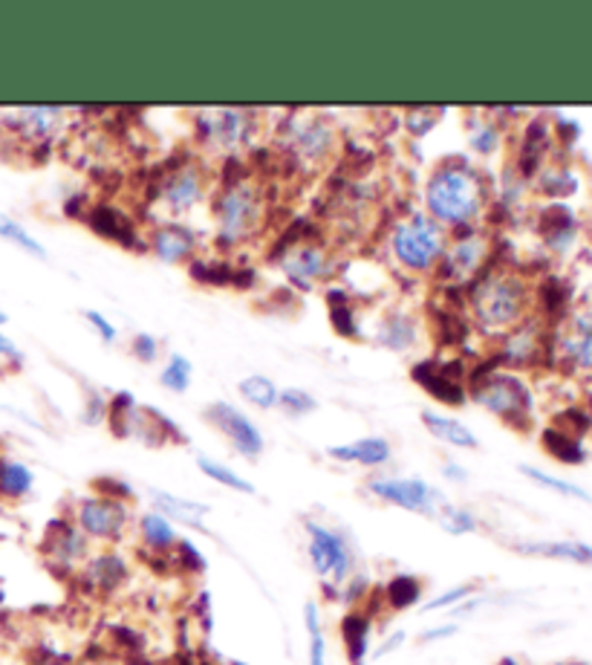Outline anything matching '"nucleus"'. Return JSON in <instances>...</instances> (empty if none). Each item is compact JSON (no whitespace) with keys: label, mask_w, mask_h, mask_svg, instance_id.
<instances>
[{"label":"nucleus","mask_w":592,"mask_h":665,"mask_svg":"<svg viewBox=\"0 0 592 665\" xmlns=\"http://www.w3.org/2000/svg\"><path fill=\"white\" fill-rule=\"evenodd\" d=\"M489 209V182L477 165L445 159L425 182V214L445 229H471Z\"/></svg>","instance_id":"obj_1"},{"label":"nucleus","mask_w":592,"mask_h":665,"mask_svg":"<svg viewBox=\"0 0 592 665\" xmlns=\"http://www.w3.org/2000/svg\"><path fill=\"white\" fill-rule=\"evenodd\" d=\"M468 313L485 336H506L529 313V287L506 266H485L468 287Z\"/></svg>","instance_id":"obj_2"},{"label":"nucleus","mask_w":592,"mask_h":665,"mask_svg":"<svg viewBox=\"0 0 592 665\" xmlns=\"http://www.w3.org/2000/svg\"><path fill=\"white\" fill-rule=\"evenodd\" d=\"M266 188L246 171L228 177L214 195V226L223 250H237L258 235L266 223Z\"/></svg>","instance_id":"obj_3"},{"label":"nucleus","mask_w":592,"mask_h":665,"mask_svg":"<svg viewBox=\"0 0 592 665\" xmlns=\"http://www.w3.org/2000/svg\"><path fill=\"white\" fill-rule=\"evenodd\" d=\"M451 235L448 229L439 226L437 220L425 212H413L393 223L388 235L390 258L396 261L405 273L428 275L439 266Z\"/></svg>","instance_id":"obj_4"},{"label":"nucleus","mask_w":592,"mask_h":665,"mask_svg":"<svg viewBox=\"0 0 592 665\" xmlns=\"http://www.w3.org/2000/svg\"><path fill=\"white\" fill-rule=\"evenodd\" d=\"M306 530V556L312 570L324 581V594L338 599L342 587L356 576V556L347 535L321 521H304Z\"/></svg>","instance_id":"obj_5"},{"label":"nucleus","mask_w":592,"mask_h":665,"mask_svg":"<svg viewBox=\"0 0 592 665\" xmlns=\"http://www.w3.org/2000/svg\"><path fill=\"white\" fill-rule=\"evenodd\" d=\"M466 388L468 397L474 399L477 406H483L489 414L500 417L512 429H529L532 394L521 376L506 370H483L471 376Z\"/></svg>","instance_id":"obj_6"},{"label":"nucleus","mask_w":592,"mask_h":665,"mask_svg":"<svg viewBox=\"0 0 592 665\" xmlns=\"http://www.w3.org/2000/svg\"><path fill=\"white\" fill-rule=\"evenodd\" d=\"M281 148L295 168L319 171L338 148V131L321 113H292L281 128Z\"/></svg>","instance_id":"obj_7"},{"label":"nucleus","mask_w":592,"mask_h":665,"mask_svg":"<svg viewBox=\"0 0 592 665\" xmlns=\"http://www.w3.org/2000/svg\"><path fill=\"white\" fill-rule=\"evenodd\" d=\"M211 191V174L205 171V165L200 163H180L171 165L163 177L154 182L150 195H154V206H159V212L168 220H177L188 214L191 209L203 203Z\"/></svg>","instance_id":"obj_8"},{"label":"nucleus","mask_w":592,"mask_h":665,"mask_svg":"<svg viewBox=\"0 0 592 665\" xmlns=\"http://www.w3.org/2000/svg\"><path fill=\"white\" fill-rule=\"evenodd\" d=\"M491 258V241L489 235L477 232V229H462L460 235H454L445 246V255L439 266L434 269L439 284H445L448 290H460V287H471L474 278L489 266Z\"/></svg>","instance_id":"obj_9"},{"label":"nucleus","mask_w":592,"mask_h":665,"mask_svg":"<svg viewBox=\"0 0 592 665\" xmlns=\"http://www.w3.org/2000/svg\"><path fill=\"white\" fill-rule=\"evenodd\" d=\"M72 524L87 541L119 544L131 530V503L113 495H90L72 509Z\"/></svg>","instance_id":"obj_10"},{"label":"nucleus","mask_w":592,"mask_h":665,"mask_svg":"<svg viewBox=\"0 0 592 665\" xmlns=\"http://www.w3.org/2000/svg\"><path fill=\"white\" fill-rule=\"evenodd\" d=\"M367 492L390 507L431 518L448 503L437 486H431L425 478H402V475H376L367 480Z\"/></svg>","instance_id":"obj_11"},{"label":"nucleus","mask_w":592,"mask_h":665,"mask_svg":"<svg viewBox=\"0 0 592 665\" xmlns=\"http://www.w3.org/2000/svg\"><path fill=\"white\" fill-rule=\"evenodd\" d=\"M252 125H255V113L252 110H203L197 117V136H200V145H205L209 151L234 154L243 145H249Z\"/></svg>","instance_id":"obj_12"},{"label":"nucleus","mask_w":592,"mask_h":665,"mask_svg":"<svg viewBox=\"0 0 592 665\" xmlns=\"http://www.w3.org/2000/svg\"><path fill=\"white\" fill-rule=\"evenodd\" d=\"M278 266L295 287L312 290L315 284L327 281L329 275L335 273V258L324 243L298 237V241H289L283 246L281 255H278Z\"/></svg>","instance_id":"obj_13"},{"label":"nucleus","mask_w":592,"mask_h":665,"mask_svg":"<svg viewBox=\"0 0 592 665\" xmlns=\"http://www.w3.org/2000/svg\"><path fill=\"white\" fill-rule=\"evenodd\" d=\"M205 420L232 443V448L246 461H258L266 448V440L260 429L252 423L249 417L243 414L241 408H234L232 402H211L205 408Z\"/></svg>","instance_id":"obj_14"},{"label":"nucleus","mask_w":592,"mask_h":665,"mask_svg":"<svg viewBox=\"0 0 592 665\" xmlns=\"http://www.w3.org/2000/svg\"><path fill=\"white\" fill-rule=\"evenodd\" d=\"M413 383L425 388L434 399H439L443 406L460 408L466 406L468 388H466V365L460 359L434 362L425 359L420 365H413L411 370Z\"/></svg>","instance_id":"obj_15"},{"label":"nucleus","mask_w":592,"mask_h":665,"mask_svg":"<svg viewBox=\"0 0 592 665\" xmlns=\"http://www.w3.org/2000/svg\"><path fill=\"white\" fill-rule=\"evenodd\" d=\"M47 562L64 573L81 570L90 558V541L81 535L76 524L67 521H55L47 532V544H44Z\"/></svg>","instance_id":"obj_16"},{"label":"nucleus","mask_w":592,"mask_h":665,"mask_svg":"<svg viewBox=\"0 0 592 665\" xmlns=\"http://www.w3.org/2000/svg\"><path fill=\"white\" fill-rule=\"evenodd\" d=\"M148 250L163 264H182V261H194L200 250V237L182 223H163V226L150 229Z\"/></svg>","instance_id":"obj_17"},{"label":"nucleus","mask_w":592,"mask_h":665,"mask_svg":"<svg viewBox=\"0 0 592 665\" xmlns=\"http://www.w3.org/2000/svg\"><path fill=\"white\" fill-rule=\"evenodd\" d=\"M64 119H67V110L62 108H21L12 113L9 125L15 128L26 142L41 145V142H53L58 136Z\"/></svg>","instance_id":"obj_18"},{"label":"nucleus","mask_w":592,"mask_h":665,"mask_svg":"<svg viewBox=\"0 0 592 665\" xmlns=\"http://www.w3.org/2000/svg\"><path fill=\"white\" fill-rule=\"evenodd\" d=\"M85 220L90 223V229H93L96 235L108 237V241L119 243V246H125V250H133V246L142 250L139 229H136V223H133L122 209H116V206H96V209H90V212L85 214Z\"/></svg>","instance_id":"obj_19"},{"label":"nucleus","mask_w":592,"mask_h":665,"mask_svg":"<svg viewBox=\"0 0 592 665\" xmlns=\"http://www.w3.org/2000/svg\"><path fill=\"white\" fill-rule=\"evenodd\" d=\"M127 576H131V567L119 553L113 550H104V553H96V556L87 558V564L81 567V579L93 590H102V594H113L119 587L125 585Z\"/></svg>","instance_id":"obj_20"},{"label":"nucleus","mask_w":592,"mask_h":665,"mask_svg":"<svg viewBox=\"0 0 592 665\" xmlns=\"http://www.w3.org/2000/svg\"><path fill=\"white\" fill-rule=\"evenodd\" d=\"M136 535H139V544L154 556H171L174 550L180 547V532L174 527L171 518H165L163 512H142L139 521H136Z\"/></svg>","instance_id":"obj_21"},{"label":"nucleus","mask_w":592,"mask_h":665,"mask_svg":"<svg viewBox=\"0 0 592 665\" xmlns=\"http://www.w3.org/2000/svg\"><path fill=\"white\" fill-rule=\"evenodd\" d=\"M327 457L338 463H353V466H367V469H376V466H384V463L393 457V448L384 437H359L353 443H342V446H329Z\"/></svg>","instance_id":"obj_22"},{"label":"nucleus","mask_w":592,"mask_h":665,"mask_svg":"<svg viewBox=\"0 0 592 665\" xmlns=\"http://www.w3.org/2000/svg\"><path fill=\"white\" fill-rule=\"evenodd\" d=\"M540 351H544V342H540V330L535 324H517L512 333L503 336L500 342V353L498 359L506 362V365H532V362L538 359Z\"/></svg>","instance_id":"obj_23"},{"label":"nucleus","mask_w":592,"mask_h":665,"mask_svg":"<svg viewBox=\"0 0 592 665\" xmlns=\"http://www.w3.org/2000/svg\"><path fill=\"white\" fill-rule=\"evenodd\" d=\"M416 336H420V321L407 310H390L382 324L376 328V345L396 353L411 351L416 345Z\"/></svg>","instance_id":"obj_24"},{"label":"nucleus","mask_w":592,"mask_h":665,"mask_svg":"<svg viewBox=\"0 0 592 665\" xmlns=\"http://www.w3.org/2000/svg\"><path fill=\"white\" fill-rule=\"evenodd\" d=\"M420 417H422V425H425L434 437L443 440V443H448V446L466 448V452H471V448L480 446V440H477L474 431L468 429L462 420H457V417L439 414V411H431V408H425Z\"/></svg>","instance_id":"obj_25"},{"label":"nucleus","mask_w":592,"mask_h":665,"mask_svg":"<svg viewBox=\"0 0 592 665\" xmlns=\"http://www.w3.org/2000/svg\"><path fill=\"white\" fill-rule=\"evenodd\" d=\"M517 553L523 556L538 558H555V562H572V564H592V547L584 541H526L517 544Z\"/></svg>","instance_id":"obj_26"},{"label":"nucleus","mask_w":592,"mask_h":665,"mask_svg":"<svg viewBox=\"0 0 592 665\" xmlns=\"http://www.w3.org/2000/svg\"><path fill=\"white\" fill-rule=\"evenodd\" d=\"M150 501H154L156 512H163L171 521H180L186 527H203V518L209 516V507L191 498H180V495L165 492V489H150Z\"/></svg>","instance_id":"obj_27"},{"label":"nucleus","mask_w":592,"mask_h":665,"mask_svg":"<svg viewBox=\"0 0 592 665\" xmlns=\"http://www.w3.org/2000/svg\"><path fill=\"white\" fill-rule=\"evenodd\" d=\"M561 353L576 368H592V313L578 315L567 336L561 339Z\"/></svg>","instance_id":"obj_28"},{"label":"nucleus","mask_w":592,"mask_h":665,"mask_svg":"<svg viewBox=\"0 0 592 665\" xmlns=\"http://www.w3.org/2000/svg\"><path fill=\"white\" fill-rule=\"evenodd\" d=\"M342 642L350 665H365L370 651V619L359 611H350L342 619Z\"/></svg>","instance_id":"obj_29"},{"label":"nucleus","mask_w":592,"mask_h":665,"mask_svg":"<svg viewBox=\"0 0 592 665\" xmlns=\"http://www.w3.org/2000/svg\"><path fill=\"white\" fill-rule=\"evenodd\" d=\"M32 486H35V472L26 463L12 461V457L0 461V498L24 501L26 495L32 492Z\"/></svg>","instance_id":"obj_30"},{"label":"nucleus","mask_w":592,"mask_h":665,"mask_svg":"<svg viewBox=\"0 0 592 665\" xmlns=\"http://www.w3.org/2000/svg\"><path fill=\"white\" fill-rule=\"evenodd\" d=\"M329 304V321H333L335 333H342L347 339H359V310L353 304V298L344 290H329L327 292Z\"/></svg>","instance_id":"obj_31"},{"label":"nucleus","mask_w":592,"mask_h":665,"mask_svg":"<svg viewBox=\"0 0 592 665\" xmlns=\"http://www.w3.org/2000/svg\"><path fill=\"white\" fill-rule=\"evenodd\" d=\"M241 397L249 402V406L260 408V411H269V408H278V397H281V388L264 374H252L246 379H241L237 385Z\"/></svg>","instance_id":"obj_32"},{"label":"nucleus","mask_w":592,"mask_h":665,"mask_svg":"<svg viewBox=\"0 0 592 665\" xmlns=\"http://www.w3.org/2000/svg\"><path fill=\"white\" fill-rule=\"evenodd\" d=\"M540 232H544L549 246L563 250V246L576 237V223H572L569 209H563V206H558V209H546L544 218H540Z\"/></svg>","instance_id":"obj_33"},{"label":"nucleus","mask_w":592,"mask_h":665,"mask_svg":"<svg viewBox=\"0 0 592 665\" xmlns=\"http://www.w3.org/2000/svg\"><path fill=\"white\" fill-rule=\"evenodd\" d=\"M197 466H200V472H203L205 478L214 480V484L220 486H226V489H232V492L255 495V484L243 478L241 472H234L232 466H226V463L211 461V457H197Z\"/></svg>","instance_id":"obj_34"},{"label":"nucleus","mask_w":592,"mask_h":665,"mask_svg":"<svg viewBox=\"0 0 592 665\" xmlns=\"http://www.w3.org/2000/svg\"><path fill=\"white\" fill-rule=\"evenodd\" d=\"M384 596H388V605L393 611H405L411 605H416L422 599V581L416 576H393L384 587Z\"/></svg>","instance_id":"obj_35"},{"label":"nucleus","mask_w":592,"mask_h":665,"mask_svg":"<svg viewBox=\"0 0 592 665\" xmlns=\"http://www.w3.org/2000/svg\"><path fill=\"white\" fill-rule=\"evenodd\" d=\"M191 376H194V368H191V362L182 353H171L168 362H165L163 374H159V385H163L165 391L171 394H186L191 388Z\"/></svg>","instance_id":"obj_36"},{"label":"nucleus","mask_w":592,"mask_h":665,"mask_svg":"<svg viewBox=\"0 0 592 665\" xmlns=\"http://www.w3.org/2000/svg\"><path fill=\"white\" fill-rule=\"evenodd\" d=\"M434 518H437V524L443 527L448 535H471V532L480 530V518H477L471 509L454 507V503H445Z\"/></svg>","instance_id":"obj_37"},{"label":"nucleus","mask_w":592,"mask_h":665,"mask_svg":"<svg viewBox=\"0 0 592 665\" xmlns=\"http://www.w3.org/2000/svg\"><path fill=\"white\" fill-rule=\"evenodd\" d=\"M304 628L310 636V665H327V640H324V628H321L319 605H304Z\"/></svg>","instance_id":"obj_38"},{"label":"nucleus","mask_w":592,"mask_h":665,"mask_svg":"<svg viewBox=\"0 0 592 665\" xmlns=\"http://www.w3.org/2000/svg\"><path fill=\"white\" fill-rule=\"evenodd\" d=\"M0 237H3L7 243H12V246H18V250L30 252V255H35V258H47L44 243L35 241V235H30L18 220H12L3 212H0Z\"/></svg>","instance_id":"obj_39"},{"label":"nucleus","mask_w":592,"mask_h":665,"mask_svg":"<svg viewBox=\"0 0 592 665\" xmlns=\"http://www.w3.org/2000/svg\"><path fill=\"white\" fill-rule=\"evenodd\" d=\"M544 448L563 463L584 461V448L578 446V440L572 437V434H567V431L561 429L544 431Z\"/></svg>","instance_id":"obj_40"},{"label":"nucleus","mask_w":592,"mask_h":665,"mask_svg":"<svg viewBox=\"0 0 592 665\" xmlns=\"http://www.w3.org/2000/svg\"><path fill=\"white\" fill-rule=\"evenodd\" d=\"M191 275H194L200 284H214V287H223V284L237 281V273H234L226 261L194 258L191 261Z\"/></svg>","instance_id":"obj_41"},{"label":"nucleus","mask_w":592,"mask_h":665,"mask_svg":"<svg viewBox=\"0 0 592 665\" xmlns=\"http://www.w3.org/2000/svg\"><path fill=\"white\" fill-rule=\"evenodd\" d=\"M521 472L529 480H535V484L546 486V489H552V492L563 495V498H576V501H592L590 492H584L581 486L569 484V480H563V478H555V475H549V472L532 469V466H521Z\"/></svg>","instance_id":"obj_42"},{"label":"nucleus","mask_w":592,"mask_h":665,"mask_svg":"<svg viewBox=\"0 0 592 665\" xmlns=\"http://www.w3.org/2000/svg\"><path fill=\"white\" fill-rule=\"evenodd\" d=\"M477 594V585H457L443 590L439 596H434L428 605H422V613H434V611H454L457 605H462L466 599Z\"/></svg>","instance_id":"obj_43"},{"label":"nucleus","mask_w":592,"mask_h":665,"mask_svg":"<svg viewBox=\"0 0 592 665\" xmlns=\"http://www.w3.org/2000/svg\"><path fill=\"white\" fill-rule=\"evenodd\" d=\"M278 408H283L289 417H306L319 408V399L312 397L310 391H304V388H287L278 397Z\"/></svg>","instance_id":"obj_44"},{"label":"nucleus","mask_w":592,"mask_h":665,"mask_svg":"<svg viewBox=\"0 0 592 665\" xmlns=\"http://www.w3.org/2000/svg\"><path fill=\"white\" fill-rule=\"evenodd\" d=\"M500 145V131L494 122H480V125L471 131V148L480 154V157H489V154H494Z\"/></svg>","instance_id":"obj_45"},{"label":"nucleus","mask_w":592,"mask_h":665,"mask_svg":"<svg viewBox=\"0 0 592 665\" xmlns=\"http://www.w3.org/2000/svg\"><path fill=\"white\" fill-rule=\"evenodd\" d=\"M439 110L434 108H411L405 113V128L411 136H425V133L431 131V128L439 122Z\"/></svg>","instance_id":"obj_46"},{"label":"nucleus","mask_w":592,"mask_h":665,"mask_svg":"<svg viewBox=\"0 0 592 665\" xmlns=\"http://www.w3.org/2000/svg\"><path fill=\"white\" fill-rule=\"evenodd\" d=\"M131 353L139 362L150 365V362H156V356H159V339L150 336V333H136V336L131 339Z\"/></svg>","instance_id":"obj_47"},{"label":"nucleus","mask_w":592,"mask_h":665,"mask_svg":"<svg viewBox=\"0 0 592 665\" xmlns=\"http://www.w3.org/2000/svg\"><path fill=\"white\" fill-rule=\"evenodd\" d=\"M85 319H87V324H93V330L99 333V339H102L104 345H113V342L119 339L116 324H113L108 315L99 313V310H85Z\"/></svg>","instance_id":"obj_48"},{"label":"nucleus","mask_w":592,"mask_h":665,"mask_svg":"<svg viewBox=\"0 0 592 665\" xmlns=\"http://www.w3.org/2000/svg\"><path fill=\"white\" fill-rule=\"evenodd\" d=\"M454 634H460V625H457V622H445V625L422 631L420 642H443V640H451Z\"/></svg>","instance_id":"obj_49"},{"label":"nucleus","mask_w":592,"mask_h":665,"mask_svg":"<svg viewBox=\"0 0 592 665\" xmlns=\"http://www.w3.org/2000/svg\"><path fill=\"white\" fill-rule=\"evenodd\" d=\"M402 645H405V631H393V634H390V636H384L382 645H379V649H376L373 657H376V660L388 657V654H393V651H399V649H402Z\"/></svg>","instance_id":"obj_50"},{"label":"nucleus","mask_w":592,"mask_h":665,"mask_svg":"<svg viewBox=\"0 0 592 665\" xmlns=\"http://www.w3.org/2000/svg\"><path fill=\"white\" fill-rule=\"evenodd\" d=\"M0 359H9L12 365H21V351H18L15 342L3 336V333H0Z\"/></svg>","instance_id":"obj_51"},{"label":"nucleus","mask_w":592,"mask_h":665,"mask_svg":"<svg viewBox=\"0 0 592 665\" xmlns=\"http://www.w3.org/2000/svg\"><path fill=\"white\" fill-rule=\"evenodd\" d=\"M443 475L451 480V484H466V480H468V472L462 469L460 463H451V461L443 463Z\"/></svg>","instance_id":"obj_52"},{"label":"nucleus","mask_w":592,"mask_h":665,"mask_svg":"<svg viewBox=\"0 0 592 665\" xmlns=\"http://www.w3.org/2000/svg\"><path fill=\"white\" fill-rule=\"evenodd\" d=\"M3 321H7V313H3V310H0V324H3Z\"/></svg>","instance_id":"obj_53"},{"label":"nucleus","mask_w":592,"mask_h":665,"mask_svg":"<svg viewBox=\"0 0 592 665\" xmlns=\"http://www.w3.org/2000/svg\"><path fill=\"white\" fill-rule=\"evenodd\" d=\"M500 665H515V663H512V660H503V663H500Z\"/></svg>","instance_id":"obj_54"}]
</instances>
